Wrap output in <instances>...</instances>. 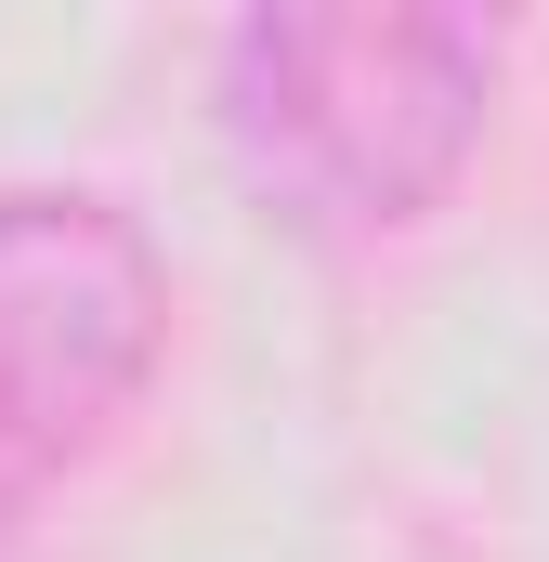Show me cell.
I'll use <instances>...</instances> for the list:
<instances>
[{
	"mask_svg": "<svg viewBox=\"0 0 549 562\" xmlns=\"http://www.w3.org/2000/svg\"><path fill=\"white\" fill-rule=\"evenodd\" d=\"M223 144L274 223L406 236L458 196L497 119V26L406 0H288L223 26Z\"/></svg>",
	"mask_w": 549,
	"mask_h": 562,
	"instance_id": "cell-1",
	"label": "cell"
},
{
	"mask_svg": "<svg viewBox=\"0 0 549 562\" xmlns=\"http://www.w3.org/2000/svg\"><path fill=\"white\" fill-rule=\"evenodd\" d=\"M170 353V262L92 183H0V537L79 484Z\"/></svg>",
	"mask_w": 549,
	"mask_h": 562,
	"instance_id": "cell-2",
	"label": "cell"
}]
</instances>
